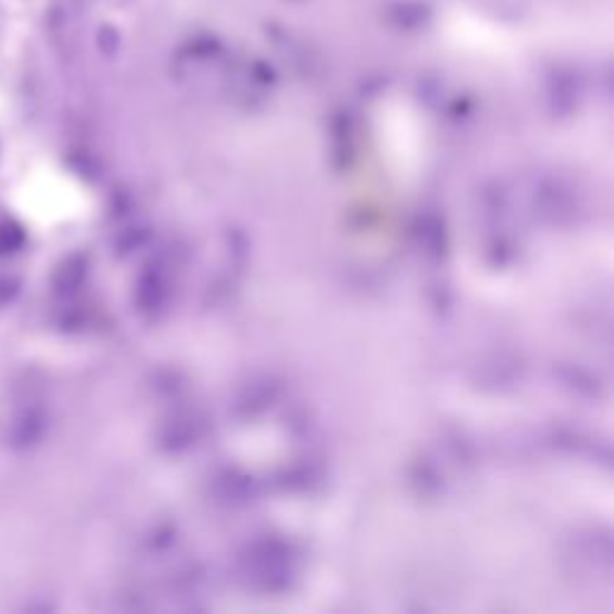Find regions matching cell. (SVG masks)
Wrapping results in <instances>:
<instances>
[{
    "label": "cell",
    "mask_w": 614,
    "mask_h": 614,
    "mask_svg": "<svg viewBox=\"0 0 614 614\" xmlns=\"http://www.w3.org/2000/svg\"><path fill=\"white\" fill-rule=\"evenodd\" d=\"M46 413L41 408H25L20 410L13 420L10 429V442L17 449H29L39 442L44 432H46Z\"/></svg>",
    "instance_id": "cell-1"
},
{
    "label": "cell",
    "mask_w": 614,
    "mask_h": 614,
    "mask_svg": "<svg viewBox=\"0 0 614 614\" xmlns=\"http://www.w3.org/2000/svg\"><path fill=\"white\" fill-rule=\"evenodd\" d=\"M86 274V259L82 255H73L67 257L63 265L58 267L54 277V288L58 296H70L82 286Z\"/></svg>",
    "instance_id": "cell-2"
},
{
    "label": "cell",
    "mask_w": 614,
    "mask_h": 614,
    "mask_svg": "<svg viewBox=\"0 0 614 614\" xmlns=\"http://www.w3.org/2000/svg\"><path fill=\"white\" fill-rule=\"evenodd\" d=\"M27 233L15 218H3L0 221V257H10L25 247Z\"/></svg>",
    "instance_id": "cell-3"
},
{
    "label": "cell",
    "mask_w": 614,
    "mask_h": 614,
    "mask_svg": "<svg viewBox=\"0 0 614 614\" xmlns=\"http://www.w3.org/2000/svg\"><path fill=\"white\" fill-rule=\"evenodd\" d=\"M20 293V281L13 277H0V305H7Z\"/></svg>",
    "instance_id": "cell-4"
}]
</instances>
